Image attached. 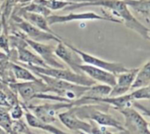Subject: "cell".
I'll list each match as a JSON object with an SVG mask.
<instances>
[{"label": "cell", "mask_w": 150, "mask_h": 134, "mask_svg": "<svg viewBox=\"0 0 150 134\" xmlns=\"http://www.w3.org/2000/svg\"><path fill=\"white\" fill-rule=\"evenodd\" d=\"M86 3H76L74 4V9L88 6H101L108 9L112 12V16L120 19L129 29L138 32L146 39H149V28L142 24L132 14L128 6L123 0H85Z\"/></svg>", "instance_id": "1"}, {"label": "cell", "mask_w": 150, "mask_h": 134, "mask_svg": "<svg viewBox=\"0 0 150 134\" xmlns=\"http://www.w3.org/2000/svg\"><path fill=\"white\" fill-rule=\"evenodd\" d=\"M22 66L25 67L29 70H32L35 74L46 75L54 78L67 81L78 85L90 87L97 83L94 80L90 78L85 74H77L74 71H71V69H67L65 68H51V67H39V66H32L26 64H23Z\"/></svg>", "instance_id": "2"}, {"label": "cell", "mask_w": 150, "mask_h": 134, "mask_svg": "<svg viewBox=\"0 0 150 134\" xmlns=\"http://www.w3.org/2000/svg\"><path fill=\"white\" fill-rule=\"evenodd\" d=\"M70 110L80 118H88L98 124L99 126L113 127L120 132L127 133L122 124L114 118L112 115L105 113V111H98V106L83 104L80 106H73Z\"/></svg>", "instance_id": "3"}, {"label": "cell", "mask_w": 150, "mask_h": 134, "mask_svg": "<svg viewBox=\"0 0 150 134\" xmlns=\"http://www.w3.org/2000/svg\"><path fill=\"white\" fill-rule=\"evenodd\" d=\"M59 120L68 129L76 133H112L105 126H95L92 124L83 121L78 118L70 108L65 111L58 114Z\"/></svg>", "instance_id": "4"}, {"label": "cell", "mask_w": 150, "mask_h": 134, "mask_svg": "<svg viewBox=\"0 0 150 134\" xmlns=\"http://www.w3.org/2000/svg\"><path fill=\"white\" fill-rule=\"evenodd\" d=\"M64 44L68 47H69L71 50H73L75 53H76L79 55V57L81 58L82 61L83 63H85V64L91 65V66H94V67L107 70V71H109V72H111V73H112L114 75H118L120 73L126 72V71H127L129 69V68H126L122 63L107 61H105V60L100 59L98 57H96V56H94L92 54L85 53V52L75 47L71 44H69L67 42H64Z\"/></svg>", "instance_id": "5"}, {"label": "cell", "mask_w": 150, "mask_h": 134, "mask_svg": "<svg viewBox=\"0 0 150 134\" xmlns=\"http://www.w3.org/2000/svg\"><path fill=\"white\" fill-rule=\"evenodd\" d=\"M125 118L124 128L127 133H150L149 125L145 118L132 106L117 110Z\"/></svg>", "instance_id": "6"}, {"label": "cell", "mask_w": 150, "mask_h": 134, "mask_svg": "<svg viewBox=\"0 0 150 134\" xmlns=\"http://www.w3.org/2000/svg\"><path fill=\"white\" fill-rule=\"evenodd\" d=\"M48 25H53L56 24H62L71 21H77V20H105V21H111L115 23H122V21L116 18H110L105 16H101L97 14L96 12L92 11H86L81 13H69L67 15H48L46 17Z\"/></svg>", "instance_id": "7"}, {"label": "cell", "mask_w": 150, "mask_h": 134, "mask_svg": "<svg viewBox=\"0 0 150 134\" xmlns=\"http://www.w3.org/2000/svg\"><path fill=\"white\" fill-rule=\"evenodd\" d=\"M26 109H29L33 111L38 118L42 120L47 124H51L56 121L55 115L57 111L62 109H69L72 107L71 102L66 103L62 102L58 104H42V105H32L29 104L28 106H25Z\"/></svg>", "instance_id": "8"}, {"label": "cell", "mask_w": 150, "mask_h": 134, "mask_svg": "<svg viewBox=\"0 0 150 134\" xmlns=\"http://www.w3.org/2000/svg\"><path fill=\"white\" fill-rule=\"evenodd\" d=\"M25 41L27 45H29L40 57L41 59L46 62V64L48 67L51 68H64L65 66L57 60V56L54 54V48L47 44H43L41 42L34 41L30 39L25 38Z\"/></svg>", "instance_id": "9"}, {"label": "cell", "mask_w": 150, "mask_h": 134, "mask_svg": "<svg viewBox=\"0 0 150 134\" xmlns=\"http://www.w3.org/2000/svg\"><path fill=\"white\" fill-rule=\"evenodd\" d=\"M17 25L26 34L27 37H29L30 39L34 40V41L43 42V41H48V40H55L59 42L60 40H62V39L59 37L58 35L45 32L31 25L25 19H18Z\"/></svg>", "instance_id": "10"}, {"label": "cell", "mask_w": 150, "mask_h": 134, "mask_svg": "<svg viewBox=\"0 0 150 134\" xmlns=\"http://www.w3.org/2000/svg\"><path fill=\"white\" fill-rule=\"evenodd\" d=\"M18 93L24 99V101H29L33 98V96L39 93H45L51 91L52 89L48 87L41 79L35 81H28L23 83H17L15 85Z\"/></svg>", "instance_id": "11"}, {"label": "cell", "mask_w": 150, "mask_h": 134, "mask_svg": "<svg viewBox=\"0 0 150 134\" xmlns=\"http://www.w3.org/2000/svg\"><path fill=\"white\" fill-rule=\"evenodd\" d=\"M54 54L62 61H64L72 71L77 74H84L80 69V65L82 64L81 58L76 53L68 47L62 40H60L57 47L54 48Z\"/></svg>", "instance_id": "12"}, {"label": "cell", "mask_w": 150, "mask_h": 134, "mask_svg": "<svg viewBox=\"0 0 150 134\" xmlns=\"http://www.w3.org/2000/svg\"><path fill=\"white\" fill-rule=\"evenodd\" d=\"M137 70L138 68L128 69L126 72H122L116 75V84L112 87L109 97L121 96L130 91Z\"/></svg>", "instance_id": "13"}, {"label": "cell", "mask_w": 150, "mask_h": 134, "mask_svg": "<svg viewBox=\"0 0 150 134\" xmlns=\"http://www.w3.org/2000/svg\"><path fill=\"white\" fill-rule=\"evenodd\" d=\"M80 69L86 75H88L90 78L94 80L96 83L98 82L100 83L109 85L111 87H113L116 84V75L107 70L88 64H81Z\"/></svg>", "instance_id": "14"}, {"label": "cell", "mask_w": 150, "mask_h": 134, "mask_svg": "<svg viewBox=\"0 0 150 134\" xmlns=\"http://www.w3.org/2000/svg\"><path fill=\"white\" fill-rule=\"evenodd\" d=\"M18 59L19 61L24 62L26 65L39 66V67H48L46 62L41 59L40 56H38L21 46H18Z\"/></svg>", "instance_id": "15"}, {"label": "cell", "mask_w": 150, "mask_h": 134, "mask_svg": "<svg viewBox=\"0 0 150 134\" xmlns=\"http://www.w3.org/2000/svg\"><path fill=\"white\" fill-rule=\"evenodd\" d=\"M24 108L25 110V120L29 126L33 127V128H38V129H40L42 131H45V132H47L50 133H64L63 131L53 126L50 124H47V123L43 122L42 120L38 118L34 114L28 111L25 107H24Z\"/></svg>", "instance_id": "16"}, {"label": "cell", "mask_w": 150, "mask_h": 134, "mask_svg": "<svg viewBox=\"0 0 150 134\" xmlns=\"http://www.w3.org/2000/svg\"><path fill=\"white\" fill-rule=\"evenodd\" d=\"M22 18L23 19H25V21H27L28 23H30L31 25L53 34H55L49 27L47 18L45 16L39 14V13H35V12H30V11H22Z\"/></svg>", "instance_id": "17"}, {"label": "cell", "mask_w": 150, "mask_h": 134, "mask_svg": "<svg viewBox=\"0 0 150 134\" xmlns=\"http://www.w3.org/2000/svg\"><path fill=\"white\" fill-rule=\"evenodd\" d=\"M150 84V61H148L141 68H138L131 86V91Z\"/></svg>", "instance_id": "18"}, {"label": "cell", "mask_w": 150, "mask_h": 134, "mask_svg": "<svg viewBox=\"0 0 150 134\" xmlns=\"http://www.w3.org/2000/svg\"><path fill=\"white\" fill-rule=\"evenodd\" d=\"M127 6H129L134 11L142 16L147 23H149L150 0H123Z\"/></svg>", "instance_id": "19"}, {"label": "cell", "mask_w": 150, "mask_h": 134, "mask_svg": "<svg viewBox=\"0 0 150 134\" xmlns=\"http://www.w3.org/2000/svg\"><path fill=\"white\" fill-rule=\"evenodd\" d=\"M112 87L105 84H98L95 83L92 86H90L88 90L82 95L85 97H103L109 96Z\"/></svg>", "instance_id": "20"}, {"label": "cell", "mask_w": 150, "mask_h": 134, "mask_svg": "<svg viewBox=\"0 0 150 134\" xmlns=\"http://www.w3.org/2000/svg\"><path fill=\"white\" fill-rule=\"evenodd\" d=\"M11 70L17 79L22 80V81H35L38 78L35 77L33 74H32L28 68L22 65H16V64H11Z\"/></svg>", "instance_id": "21"}, {"label": "cell", "mask_w": 150, "mask_h": 134, "mask_svg": "<svg viewBox=\"0 0 150 134\" xmlns=\"http://www.w3.org/2000/svg\"><path fill=\"white\" fill-rule=\"evenodd\" d=\"M35 2L46 6L50 11L62 10L73 4V2L68 0H35Z\"/></svg>", "instance_id": "22"}, {"label": "cell", "mask_w": 150, "mask_h": 134, "mask_svg": "<svg viewBox=\"0 0 150 134\" xmlns=\"http://www.w3.org/2000/svg\"><path fill=\"white\" fill-rule=\"evenodd\" d=\"M11 118L8 111L7 107L0 106V126L7 133H11Z\"/></svg>", "instance_id": "23"}, {"label": "cell", "mask_w": 150, "mask_h": 134, "mask_svg": "<svg viewBox=\"0 0 150 134\" xmlns=\"http://www.w3.org/2000/svg\"><path fill=\"white\" fill-rule=\"evenodd\" d=\"M22 11H30V12H35V13H39V14H41L45 17H47L48 15L51 14V11L47 8L46 6L40 4H38L36 2L25 6L23 8Z\"/></svg>", "instance_id": "24"}, {"label": "cell", "mask_w": 150, "mask_h": 134, "mask_svg": "<svg viewBox=\"0 0 150 134\" xmlns=\"http://www.w3.org/2000/svg\"><path fill=\"white\" fill-rule=\"evenodd\" d=\"M11 133H32L28 126L20 119H12L11 125Z\"/></svg>", "instance_id": "25"}, {"label": "cell", "mask_w": 150, "mask_h": 134, "mask_svg": "<svg viewBox=\"0 0 150 134\" xmlns=\"http://www.w3.org/2000/svg\"><path fill=\"white\" fill-rule=\"evenodd\" d=\"M131 95L133 98L136 100H142V99H146L149 100L150 98V89L149 86H145L142 88H139L136 90H132Z\"/></svg>", "instance_id": "26"}, {"label": "cell", "mask_w": 150, "mask_h": 134, "mask_svg": "<svg viewBox=\"0 0 150 134\" xmlns=\"http://www.w3.org/2000/svg\"><path fill=\"white\" fill-rule=\"evenodd\" d=\"M9 113H10L11 119H20L24 115V110L21 104L17 102L16 104L11 106Z\"/></svg>", "instance_id": "27"}, {"label": "cell", "mask_w": 150, "mask_h": 134, "mask_svg": "<svg viewBox=\"0 0 150 134\" xmlns=\"http://www.w3.org/2000/svg\"><path fill=\"white\" fill-rule=\"evenodd\" d=\"M0 106H4L7 108H11V106L9 97L4 91H1V90H0Z\"/></svg>", "instance_id": "28"}, {"label": "cell", "mask_w": 150, "mask_h": 134, "mask_svg": "<svg viewBox=\"0 0 150 134\" xmlns=\"http://www.w3.org/2000/svg\"><path fill=\"white\" fill-rule=\"evenodd\" d=\"M0 47L3 48L4 51L9 52V42L5 36L0 34Z\"/></svg>", "instance_id": "29"}, {"label": "cell", "mask_w": 150, "mask_h": 134, "mask_svg": "<svg viewBox=\"0 0 150 134\" xmlns=\"http://www.w3.org/2000/svg\"><path fill=\"white\" fill-rule=\"evenodd\" d=\"M0 133H6V132L0 126Z\"/></svg>", "instance_id": "30"}, {"label": "cell", "mask_w": 150, "mask_h": 134, "mask_svg": "<svg viewBox=\"0 0 150 134\" xmlns=\"http://www.w3.org/2000/svg\"><path fill=\"white\" fill-rule=\"evenodd\" d=\"M2 32V25H1V23H0V32Z\"/></svg>", "instance_id": "31"}]
</instances>
